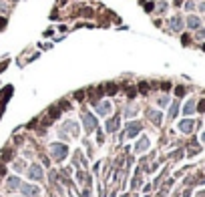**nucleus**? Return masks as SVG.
I'll use <instances>...</instances> for the list:
<instances>
[{
  "instance_id": "nucleus-1",
  "label": "nucleus",
  "mask_w": 205,
  "mask_h": 197,
  "mask_svg": "<svg viewBox=\"0 0 205 197\" xmlns=\"http://www.w3.org/2000/svg\"><path fill=\"white\" fill-rule=\"evenodd\" d=\"M50 153H53V157L57 159V161H62V159L67 157L68 149H67V145H60V143H53V145H50Z\"/></svg>"
},
{
  "instance_id": "nucleus-2",
  "label": "nucleus",
  "mask_w": 205,
  "mask_h": 197,
  "mask_svg": "<svg viewBox=\"0 0 205 197\" xmlns=\"http://www.w3.org/2000/svg\"><path fill=\"white\" fill-rule=\"evenodd\" d=\"M28 177L34 179V181L42 179V169H40V165H30V169H28Z\"/></svg>"
},
{
  "instance_id": "nucleus-3",
  "label": "nucleus",
  "mask_w": 205,
  "mask_h": 197,
  "mask_svg": "<svg viewBox=\"0 0 205 197\" xmlns=\"http://www.w3.org/2000/svg\"><path fill=\"white\" fill-rule=\"evenodd\" d=\"M20 189H22V193L26 197H38V187H34V185H20Z\"/></svg>"
},
{
  "instance_id": "nucleus-4",
  "label": "nucleus",
  "mask_w": 205,
  "mask_h": 197,
  "mask_svg": "<svg viewBox=\"0 0 205 197\" xmlns=\"http://www.w3.org/2000/svg\"><path fill=\"white\" fill-rule=\"evenodd\" d=\"M82 119H85V127H86V131H93L97 127V119L91 115V113H85L82 115Z\"/></svg>"
},
{
  "instance_id": "nucleus-5",
  "label": "nucleus",
  "mask_w": 205,
  "mask_h": 197,
  "mask_svg": "<svg viewBox=\"0 0 205 197\" xmlns=\"http://www.w3.org/2000/svg\"><path fill=\"white\" fill-rule=\"evenodd\" d=\"M187 26H189L191 30H197L201 26V18H199V16H193V14L187 16Z\"/></svg>"
},
{
  "instance_id": "nucleus-6",
  "label": "nucleus",
  "mask_w": 205,
  "mask_h": 197,
  "mask_svg": "<svg viewBox=\"0 0 205 197\" xmlns=\"http://www.w3.org/2000/svg\"><path fill=\"white\" fill-rule=\"evenodd\" d=\"M193 125H195V123L191 119H183L181 123H179V129H181L183 133H191V131H193Z\"/></svg>"
},
{
  "instance_id": "nucleus-7",
  "label": "nucleus",
  "mask_w": 205,
  "mask_h": 197,
  "mask_svg": "<svg viewBox=\"0 0 205 197\" xmlns=\"http://www.w3.org/2000/svg\"><path fill=\"white\" fill-rule=\"evenodd\" d=\"M141 131V123H129L127 125V137H135Z\"/></svg>"
},
{
  "instance_id": "nucleus-8",
  "label": "nucleus",
  "mask_w": 205,
  "mask_h": 197,
  "mask_svg": "<svg viewBox=\"0 0 205 197\" xmlns=\"http://www.w3.org/2000/svg\"><path fill=\"white\" fill-rule=\"evenodd\" d=\"M117 129H119V117H113V119L107 121V131L109 133H115Z\"/></svg>"
},
{
  "instance_id": "nucleus-9",
  "label": "nucleus",
  "mask_w": 205,
  "mask_h": 197,
  "mask_svg": "<svg viewBox=\"0 0 205 197\" xmlns=\"http://www.w3.org/2000/svg\"><path fill=\"white\" fill-rule=\"evenodd\" d=\"M147 149H149V139H147V137H143V139L137 143L135 151H137V153H143V151H147Z\"/></svg>"
},
{
  "instance_id": "nucleus-10",
  "label": "nucleus",
  "mask_w": 205,
  "mask_h": 197,
  "mask_svg": "<svg viewBox=\"0 0 205 197\" xmlns=\"http://www.w3.org/2000/svg\"><path fill=\"white\" fill-rule=\"evenodd\" d=\"M169 24H171L173 30H181L183 28V18H181V16H175V18H171V22H169Z\"/></svg>"
},
{
  "instance_id": "nucleus-11",
  "label": "nucleus",
  "mask_w": 205,
  "mask_h": 197,
  "mask_svg": "<svg viewBox=\"0 0 205 197\" xmlns=\"http://www.w3.org/2000/svg\"><path fill=\"white\" fill-rule=\"evenodd\" d=\"M97 113H101V115H109L111 113V103H101V105H97Z\"/></svg>"
},
{
  "instance_id": "nucleus-12",
  "label": "nucleus",
  "mask_w": 205,
  "mask_h": 197,
  "mask_svg": "<svg viewBox=\"0 0 205 197\" xmlns=\"http://www.w3.org/2000/svg\"><path fill=\"white\" fill-rule=\"evenodd\" d=\"M147 117L155 123V125H159L161 123V113H157V111H147Z\"/></svg>"
},
{
  "instance_id": "nucleus-13",
  "label": "nucleus",
  "mask_w": 205,
  "mask_h": 197,
  "mask_svg": "<svg viewBox=\"0 0 205 197\" xmlns=\"http://www.w3.org/2000/svg\"><path fill=\"white\" fill-rule=\"evenodd\" d=\"M195 101H187V105L183 107V113H185V115H193V113H195Z\"/></svg>"
},
{
  "instance_id": "nucleus-14",
  "label": "nucleus",
  "mask_w": 205,
  "mask_h": 197,
  "mask_svg": "<svg viewBox=\"0 0 205 197\" xmlns=\"http://www.w3.org/2000/svg\"><path fill=\"white\" fill-rule=\"evenodd\" d=\"M8 187L10 189H18L20 187V179L18 177H10L8 179Z\"/></svg>"
},
{
  "instance_id": "nucleus-15",
  "label": "nucleus",
  "mask_w": 205,
  "mask_h": 197,
  "mask_svg": "<svg viewBox=\"0 0 205 197\" xmlns=\"http://www.w3.org/2000/svg\"><path fill=\"white\" fill-rule=\"evenodd\" d=\"M177 113H179V103H173V105H171V111H169V119H175Z\"/></svg>"
},
{
  "instance_id": "nucleus-16",
  "label": "nucleus",
  "mask_w": 205,
  "mask_h": 197,
  "mask_svg": "<svg viewBox=\"0 0 205 197\" xmlns=\"http://www.w3.org/2000/svg\"><path fill=\"white\" fill-rule=\"evenodd\" d=\"M107 93H109V95H115V93H117V87H115V85H107Z\"/></svg>"
},
{
  "instance_id": "nucleus-17",
  "label": "nucleus",
  "mask_w": 205,
  "mask_h": 197,
  "mask_svg": "<svg viewBox=\"0 0 205 197\" xmlns=\"http://www.w3.org/2000/svg\"><path fill=\"white\" fill-rule=\"evenodd\" d=\"M157 10H159V12H161V14H163V12H165V10H167V4H165V2H159Z\"/></svg>"
},
{
  "instance_id": "nucleus-18",
  "label": "nucleus",
  "mask_w": 205,
  "mask_h": 197,
  "mask_svg": "<svg viewBox=\"0 0 205 197\" xmlns=\"http://www.w3.org/2000/svg\"><path fill=\"white\" fill-rule=\"evenodd\" d=\"M193 8H195V2H193V0L185 2V10H193Z\"/></svg>"
},
{
  "instance_id": "nucleus-19",
  "label": "nucleus",
  "mask_w": 205,
  "mask_h": 197,
  "mask_svg": "<svg viewBox=\"0 0 205 197\" xmlns=\"http://www.w3.org/2000/svg\"><path fill=\"white\" fill-rule=\"evenodd\" d=\"M175 95L177 97H183V95H185V89H183V87H177L175 89Z\"/></svg>"
},
{
  "instance_id": "nucleus-20",
  "label": "nucleus",
  "mask_w": 205,
  "mask_h": 197,
  "mask_svg": "<svg viewBox=\"0 0 205 197\" xmlns=\"http://www.w3.org/2000/svg\"><path fill=\"white\" fill-rule=\"evenodd\" d=\"M167 103H169V99H167V97H161V99H159V105H161V107H165Z\"/></svg>"
},
{
  "instance_id": "nucleus-21",
  "label": "nucleus",
  "mask_w": 205,
  "mask_h": 197,
  "mask_svg": "<svg viewBox=\"0 0 205 197\" xmlns=\"http://www.w3.org/2000/svg\"><path fill=\"white\" fill-rule=\"evenodd\" d=\"M197 111H201V113H205V101H201L199 105H197Z\"/></svg>"
},
{
  "instance_id": "nucleus-22",
  "label": "nucleus",
  "mask_w": 205,
  "mask_h": 197,
  "mask_svg": "<svg viewBox=\"0 0 205 197\" xmlns=\"http://www.w3.org/2000/svg\"><path fill=\"white\" fill-rule=\"evenodd\" d=\"M197 36H199V38H205V30L203 28H201V30L197 28Z\"/></svg>"
},
{
  "instance_id": "nucleus-23",
  "label": "nucleus",
  "mask_w": 205,
  "mask_h": 197,
  "mask_svg": "<svg viewBox=\"0 0 205 197\" xmlns=\"http://www.w3.org/2000/svg\"><path fill=\"white\" fill-rule=\"evenodd\" d=\"M4 26H6V18H0V30H4Z\"/></svg>"
},
{
  "instance_id": "nucleus-24",
  "label": "nucleus",
  "mask_w": 205,
  "mask_h": 197,
  "mask_svg": "<svg viewBox=\"0 0 205 197\" xmlns=\"http://www.w3.org/2000/svg\"><path fill=\"white\" fill-rule=\"evenodd\" d=\"M145 8H147V10H149V12H151V10H153V8H155V4H153V2H149V4H145Z\"/></svg>"
},
{
  "instance_id": "nucleus-25",
  "label": "nucleus",
  "mask_w": 205,
  "mask_h": 197,
  "mask_svg": "<svg viewBox=\"0 0 205 197\" xmlns=\"http://www.w3.org/2000/svg\"><path fill=\"white\" fill-rule=\"evenodd\" d=\"M199 10H201V12H205V2H199Z\"/></svg>"
},
{
  "instance_id": "nucleus-26",
  "label": "nucleus",
  "mask_w": 205,
  "mask_h": 197,
  "mask_svg": "<svg viewBox=\"0 0 205 197\" xmlns=\"http://www.w3.org/2000/svg\"><path fill=\"white\" fill-rule=\"evenodd\" d=\"M6 6H4V2H2V0H0V10H4Z\"/></svg>"
},
{
  "instance_id": "nucleus-27",
  "label": "nucleus",
  "mask_w": 205,
  "mask_h": 197,
  "mask_svg": "<svg viewBox=\"0 0 205 197\" xmlns=\"http://www.w3.org/2000/svg\"><path fill=\"white\" fill-rule=\"evenodd\" d=\"M201 139H203V143H205V133H203V137H201Z\"/></svg>"
}]
</instances>
